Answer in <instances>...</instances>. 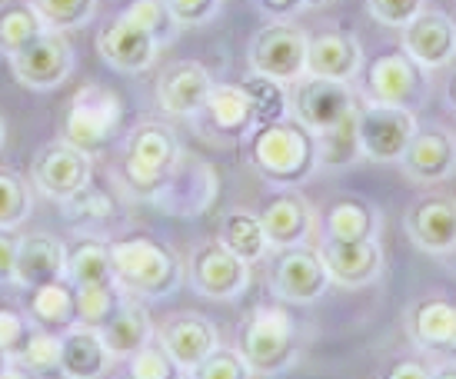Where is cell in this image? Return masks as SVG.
<instances>
[{
    "instance_id": "obj_1",
    "label": "cell",
    "mask_w": 456,
    "mask_h": 379,
    "mask_svg": "<svg viewBox=\"0 0 456 379\" xmlns=\"http://www.w3.org/2000/svg\"><path fill=\"white\" fill-rule=\"evenodd\" d=\"M243 143L254 173L273 190H300L320 170L317 137L306 133L290 114L254 126Z\"/></svg>"
},
{
    "instance_id": "obj_2",
    "label": "cell",
    "mask_w": 456,
    "mask_h": 379,
    "mask_svg": "<svg viewBox=\"0 0 456 379\" xmlns=\"http://www.w3.org/2000/svg\"><path fill=\"white\" fill-rule=\"evenodd\" d=\"M237 353L247 359L254 376H280L300 363L304 353V333L297 316L280 303H256L240 316L237 327Z\"/></svg>"
},
{
    "instance_id": "obj_3",
    "label": "cell",
    "mask_w": 456,
    "mask_h": 379,
    "mask_svg": "<svg viewBox=\"0 0 456 379\" xmlns=\"http://www.w3.org/2000/svg\"><path fill=\"white\" fill-rule=\"evenodd\" d=\"M114 283L134 300H164L183 286V260L170 243L134 233L110 240Z\"/></svg>"
},
{
    "instance_id": "obj_4",
    "label": "cell",
    "mask_w": 456,
    "mask_h": 379,
    "mask_svg": "<svg viewBox=\"0 0 456 379\" xmlns=\"http://www.w3.org/2000/svg\"><path fill=\"white\" fill-rule=\"evenodd\" d=\"M356 107H360V93L354 90V84L310 74L287 84V114L317 140L354 126Z\"/></svg>"
},
{
    "instance_id": "obj_5",
    "label": "cell",
    "mask_w": 456,
    "mask_h": 379,
    "mask_svg": "<svg viewBox=\"0 0 456 379\" xmlns=\"http://www.w3.org/2000/svg\"><path fill=\"white\" fill-rule=\"evenodd\" d=\"M183 143L164 120H140L124 140V180L140 200H153L167 173L177 166Z\"/></svg>"
},
{
    "instance_id": "obj_6",
    "label": "cell",
    "mask_w": 456,
    "mask_h": 379,
    "mask_svg": "<svg viewBox=\"0 0 456 379\" xmlns=\"http://www.w3.org/2000/svg\"><path fill=\"white\" fill-rule=\"evenodd\" d=\"M124 126V101L103 84H80L61 117V140L84 153H101Z\"/></svg>"
},
{
    "instance_id": "obj_7",
    "label": "cell",
    "mask_w": 456,
    "mask_h": 379,
    "mask_svg": "<svg viewBox=\"0 0 456 379\" xmlns=\"http://www.w3.org/2000/svg\"><path fill=\"white\" fill-rule=\"evenodd\" d=\"M266 263V286L287 306H310L330 293V273L314 243L280 246L264 260Z\"/></svg>"
},
{
    "instance_id": "obj_8",
    "label": "cell",
    "mask_w": 456,
    "mask_h": 379,
    "mask_svg": "<svg viewBox=\"0 0 456 379\" xmlns=\"http://www.w3.org/2000/svg\"><path fill=\"white\" fill-rule=\"evenodd\" d=\"M417 110L406 107H390V103L363 101L354 117V137L360 160L370 164H400L406 143L417 133Z\"/></svg>"
},
{
    "instance_id": "obj_9",
    "label": "cell",
    "mask_w": 456,
    "mask_h": 379,
    "mask_svg": "<svg viewBox=\"0 0 456 379\" xmlns=\"http://www.w3.org/2000/svg\"><path fill=\"white\" fill-rule=\"evenodd\" d=\"M254 279V266H247L230 253L224 243L210 237V240L193 243L187 253V263H183V283H191V290L203 300H214V303H230L247 293Z\"/></svg>"
},
{
    "instance_id": "obj_10",
    "label": "cell",
    "mask_w": 456,
    "mask_h": 379,
    "mask_svg": "<svg viewBox=\"0 0 456 379\" xmlns=\"http://www.w3.org/2000/svg\"><path fill=\"white\" fill-rule=\"evenodd\" d=\"M356 80L363 90V101L406 107V110H417L430 101V74L403 51H383L363 60V70Z\"/></svg>"
},
{
    "instance_id": "obj_11",
    "label": "cell",
    "mask_w": 456,
    "mask_h": 379,
    "mask_svg": "<svg viewBox=\"0 0 456 379\" xmlns=\"http://www.w3.org/2000/svg\"><path fill=\"white\" fill-rule=\"evenodd\" d=\"M306 44H310V34L293 27V20H270L256 30L247 47L250 74H260L287 87L306 74Z\"/></svg>"
},
{
    "instance_id": "obj_12",
    "label": "cell",
    "mask_w": 456,
    "mask_h": 379,
    "mask_svg": "<svg viewBox=\"0 0 456 379\" xmlns=\"http://www.w3.org/2000/svg\"><path fill=\"white\" fill-rule=\"evenodd\" d=\"M216 193H220V177L214 166L183 150L151 203H157L170 216H200L216 203Z\"/></svg>"
},
{
    "instance_id": "obj_13",
    "label": "cell",
    "mask_w": 456,
    "mask_h": 379,
    "mask_svg": "<svg viewBox=\"0 0 456 379\" xmlns=\"http://www.w3.org/2000/svg\"><path fill=\"white\" fill-rule=\"evenodd\" d=\"M94 180V157L70 147L67 140H53L40 147L30 164V187L53 203H67Z\"/></svg>"
},
{
    "instance_id": "obj_14",
    "label": "cell",
    "mask_w": 456,
    "mask_h": 379,
    "mask_svg": "<svg viewBox=\"0 0 456 379\" xmlns=\"http://www.w3.org/2000/svg\"><path fill=\"white\" fill-rule=\"evenodd\" d=\"M406 240L419 253L450 256L456 253V197L444 190H427L406 206Z\"/></svg>"
},
{
    "instance_id": "obj_15",
    "label": "cell",
    "mask_w": 456,
    "mask_h": 379,
    "mask_svg": "<svg viewBox=\"0 0 456 379\" xmlns=\"http://www.w3.org/2000/svg\"><path fill=\"white\" fill-rule=\"evenodd\" d=\"M11 60V70L17 77V84H24L30 90H53L61 87L64 80H70L74 74V47L67 34L61 30H44L40 37H34L27 47L7 57Z\"/></svg>"
},
{
    "instance_id": "obj_16",
    "label": "cell",
    "mask_w": 456,
    "mask_h": 379,
    "mask_svg": "<svg viewBox=\"0 0 456 379\" xmlns=\"http://www.w3.org/2000/svg\"><path fill=\"white\" fill-rule=\"evenodd\" d=\"M317 253L330 273V283L340 290H367L387 273V253L380 240H330L320 237Z\"/></svg>"
},
{
    "instance_id": "obj_17",
    "label": "cell",
    "mask_w": 456,
    "mask_h": 379,
    "mask_svg": "<svg viewBox=\"0 0 456 379\" xmlns=\"http://www.w3.org/2000/svg\"><path fill=\"white\" fill-rule=\"evenodd\" d=\"M400 170L423 190L444 187L446 180L456 177V133L446 126H417L400 157Z\"/></svg>"
},
{
    "instance_id": "obj_18",
    "label": "cell",
    "mask_w": 456,
    "mask_h": 379,
    "mask_svg": "<svg viewBox=\"0 0 456 379\" xmlns=\"http://www.w3.org/2000/svg\"><path fill=\"white\" fill-rule=\"evenodd\" d=\"M153 340L164 346L170 359L183 373L193 369L203 356H210L220 346V329L207 313L197 310H174L153 323Z\"/></svg>"
},
{
    "instance_id": "obj_19",
    "label": "cell",
    "mask_w": 456,
    "mask_h": 379,
    "mask_svg": "<svg viewBox=\"0 0 456 379\" xmlns=\"http://www.w3.org/2000/svg\"><path fill=\"white\" fill-rule=\"evenodd\" d=\"M164 51V44L153 37L143 24L120 11L114 20H107L97 34V53L107 67H114L120 74H143L151 70L157 57Z\"/></svg>"
},
{
    "instance_id": "obj_20",
    "label": "cell",
    "mask_w": 456,
    "mask_h": 379,
    "mask_svg": "<svg viewBox=\"0 0 456 379\" xmlns=\"http://www.w3.org/2000/svg\"><path fill=\"white\" fill-rule=\"evenodd\" d=\"M256 214L273 250L320 240V214L300 190H273V197Z\"/></svg>"
},
{
    "instance_id": "obj_21",
    "label": "cell",
    "mask_w": 456,
    "mask_h": 379,
    "mask_svg": "<svg viewBox=\"0 0 456 379\" xmlns=\"http://www.w3.org/2000/svg\"><path fill=\"white\" fill-rule=\"evenodd\" d=\"M400 51L427 74L456 60V20L444 11H423L400 30Z\"/></svg>"
},
{
    "instance_id": "obj_22",
    "label": "cell",
    "mask_w": 456,
    "mask_h": 379,
    "mask_svg": "<svg viewBox=\"0 0 456 379\" xmlns=\"http://www.w3.org/2000/svg\"><path fill=\"white\" fill-rule=\"evenodd\" d=\"M193 124L203 130V137L220 140V143H243L254 133L256 117L240 84H214Z\"/></svg>"
},
{
    "instance_id": "obj_23",
    "label": "cell",
    "mask_w": 456,
    "mask_h": 379,
    "mask_svg": "<svg viewBox=\"0 0 456 379\" xmlns=\"http://www.w3.org/2000/svg\"><path fill=\"white\" fill-rule=\"evenodd\" d=\"M216 80L214 74L203 67L200 60H174L167 63L160 77H157V107L164 110L167 117H183V120H193L200 114L207 93Z\"/></svg>"
},
{
    "instance_id": "obj_24",
    "label": "cell",
    "mask_w": 456,
    "mask_h": 379,
    "mask_svg": "<svg viewBox=\"0 0 456 379\" xmlns=\"http://www.w3.org/2000/svg\"><path fill=\"white\" fill-rule=\"evenodd\" d=\"M406 336L427 353H456V300L423 296L403 313Z\"/></svg>"
},
{
    "instance_id": "obj_25",
    "label": "cell",
    "mask_w": 456,
    "mask_h": 379,
    "mask_svg": "<svg viewBox=\"0 0 456 379\" xmlns=\"http://www.w3.org/2000/svg\"><path fill=\"white\" fill-rule=\"evenodd\" d=\"M117 359L107 350L101 329L74 323L61 333V353H57V373L61 379H103Z\"/></svg>"
},
{
    "instance_id": "obj_26",
    "label": "cell",
    "mask_w": 456,
    "mask_h": 379,
    "mask_svg": "<svg viewBox=\"0 0 456 379\" xmlns=\"http://www.w3.org/2000/svg\"><path fill=\"white\" fill-rule=\"evenodd\" d=\"M363 47L346 30H323L306 44V74L323 80H343L354 84L363 70Z\"/></svg>"
},
{
    "instance_id": "obj_27",
    "label": "cell",
    "mask_w": 456,
    "mask_h": 379,
    "mask_svg": "<svg viewBox=\"0 0 456 379\" xmlns=\"http://www.w3.org/2000/svg\"><path fill=\"white\" fill-rule=\"evenodd\" d=\"M67 270V243L53 233H27L17 243V266H13V283L17 286H40L51 279H64Z\"/></svg>"
},
{
    "instance_id": "obj_28",
    "label": "cell",
    "mask_w": 456,
    "mask_h": 379,
    "mask_svg": "<svg viewBox=\"0 0 456 379\" xmlns=\"http://www.w3.org/2000/svg\"><path fill=\"white\" fill-rule=\"evenodd\" d=\"M383 214L363 197H337L320 210V237L330 240H380Z\"/></svg>"
},
{
    "instance_id": "obj_29",
    "label": "cell",
    "mask_w": 456,
    "mask_h": 379,
    "mask_svg": "<svg viewBox=\"0 0 456 379\" xmlns=\"http://www.w3.org/2000/svg\"><path fill=\"white\" fill-rule=\"evenodd\" d=\"M24 313L30 323L47 333H64L77 323V290L67 279H51L40 286H27Z\"/></svg>"
},
{
    "instance_id": "obj_30",
    "label": "cell",
    "mask_w": 456,
    "mask_h": 379,
    "mask_svg": "<svg viewBox=\"0 0 456 379\" xmlns=\"http://www.w3.org/2000/svg\"><path fill=\"white\" fill-rule=\"evenodd\" d=\"M101 336L114 359H130L143 343L153 340V316L147 313L143 300L124 296V303L117 306L114 316L101 327Z\"/></svg>"
},
{
    "instance_id": "obj_31",
    "label": "cell",
    "mask_w": 456,
    "mask_h": 379,
    "mask_svg": "<svg viewBox=\"0 0 456 379\" xmlns=\"http://www.w3.org/2000/svg\"><path fill=\"white\" fill-rule=\"evenodd\" d=\"M216 240L224 243L230 253H237L247 266H260L273 253L270 240H266V230L260 223V214L250 206H233L224 214L220 230H216Z\"/></svg>"
},
{
    "instance_id": "obj_32",
    "label": "cell",
    "mask_w": 456,
    "mask_h": 379,
    "mask_svg": "<svg viewBox=\"0 0 456 379\" xmlns=\"http://www.w3.org/2000/svg\"><path fill=\"white\" fill-rule=\"evenodd\" d=\"M64 279L70 286H101L114 283V263L110 246L103 240H80L77 246H67V270Z\"/></svg>"
},
{
    "instance_id": "obj_33",
    "label": "cell",
    "mask_w": 456,
    "mask_h": 379,
    "mask_svg": "<svg viewBox=\"0 0 456 379\" xmlns=\"http://www.w3.org/2000/svg\"><path fill=\"white\" fill-rule=\"evenodd\" d=\"M44 30L47 27L40 20V13L30 7V0H4L0 4V53L4 57H13Z\"/></svg>"
},
{
    "instance_id": "obj_34",
    "label": "cell",
    "mask_w": 456,
    "mask_h": 379,
    "mask_svg": "<svg viewBox=\"0 0 456 379\" xmlns=\"http://www.w3.org/2000/svg\"><path fill=\"white\" fill-rule=\"evenodd\" d=\"M34 210V187L24 173L0 166V230H17Z\"/></svg>"
},
{
    "instance_id": "obj_35",
    "label": "cell",
    "mask_w": 456,
    "mask_h": 379,
    "mask_svg": "<svg viewBox=\"0 0 456 379\" xmlns=\"http://www.w3.org/2000/svg\"><path fill=\"white\" fill-rule=\"evenodd\" d=\"M127 293L120 290L117 283H101V286H77V323L84 327L101 329L114 310L124 303Z\"/></svg>"
},
{
    "instance_id": "obj_36",
    "label": "cell",
    "mask_w": 456,
    "mask_h": 379,
    "mask_svg": "<svg viewBox=\"0 0 456 379\" xmlns=\"http://www.w3.org/2000/svg\"><path fill=\"white\" fill-rule=\"evenodd\" d=\"M240 90L247 93L250 107H254L256 126L287 117V87H283V84L266 80V77H260V74H247L240 80Z\"/></svg>"
},
{
    "instance_id": "obj_37",
    "label": "cell",
    "mask_w": 456,
    "mask_h": 379,
    "mask_svg": "<svg viewBox=\"0 0 456 379\" xmlns=\"http://www.w3.org/2000/svg\"><path fill=\"white\" fill-rule=\"evenodd\" d=\"M30 7L40 13L44 27L67 34V30H80L94 20L97 0H30Z\"/></svg>"
},
{
    "instance_id": "obj_38",
    "label": "cell",
    "mask_w": 456,
    "mask_h": 379,
    "mask_svg": "<svg viewBox=\"0 0 456 379\" xmlns=\"http://www.w3.org/2000/svg\"><path fill=\"white\" fill-rule=\"evenodd\" d=\"M183 379H256L247 359L237 353V346H216L210 356H203L193 369L183 373Z\"/></svg>"
},
{
    "instance_id": "obj_39",
    "label": "cell",
    "mask_w": 456,
    "mask_h": 379,
    "mask_svg": "<svg viewBox=\"0 0 456 379\" xmlns=\"http://www.w3.org/2000/svg\"><path fill=\"white\" fill-rule=\"evenodd\" d=\"M124 13L134 17L137 24L147 27L164 47L167 44H174V37L180 34V24L174 20V13L167 11L164 0H130L127 7H124Z\"/></svg>"
},
{
    "instance_id": "obj_40",
    "label": "cell",
    "mask_w": 456,
    "mask_h": 379,
    "mask_svg": "<svg viewBox=\"0 0 456 379\" xmlns=\"http://www.w3.org/2000/svg\"><path fill=\"white\" fill-rule=\"evenodd\" d=\"M130 376L134 379H183V369L170 359V353H167L160 343L151 340L130 356Z\"/></svg>"
},
{
    "instance_id": "obj_41",
    "label": "cell",
    "mask_w": 456,
    "mask_h": 379,
    "mask_svg": "<svg viewBox=\"0 0 456 379\" xmlns=\"http://www.w3.org/2000/svg\"><path fill=\"white\" fill-rule=\"evenodd\" d=\"M30 333H34V323L24 313V306L0 300V350L11 356V359H17V356L24 353Z\"/></svg>"
},
{
    "instance_id": "obj_42",
    "label": "cell",
    "mask_w": 456,
    "mask_h": 379,
    "mask_svg": "<svg viewBox=\"0 0 456 379\" xmlns=\"http://www.w3.org/2000/svg\"><path fill=\"white\" fill-rule=\"evenodd\" d=\"M57 353H61V333H47V329H37L30 333L24 353L17 356L13 363L34 369V373H57Z\"/></svg>"
},
{
    "instance_id": "obj_43",
    "label": "cell",
    "mask_w": 456,
    "mask_h": 379,
    "mask_svg": "<svg viewBox=\"0 0 456 379\" xmlns=\"http://www.w3.org/2000/svg\"><path fill=\"white\" fill-rule=\"evenodd\" d=\"M427 11V0H367V13L383 27L403 30L413 17Z\"/></svg>"
},
{
    "instance_id": "obj_44",
    "label": "cell",
    "mask_w": 456,
    "mask_h": 379,
    "mask_svg": "<svg viewBox=\"0 0 456 379\" xmlns=\"http://www.w3.org/2000/svg\"><path fill=\"white\" fill-rule=\"evenodd\" d=\"M61 206L67 210V216H90V220H107V216L117 210L114 200H110V193L90 187V183L80 190L77 197H70L67 203H61Z\"/></svg>"
},
{
    "instance_id": "obj_45",
    "label": "cell",
    "mask_w": 456,
    "mask_h": 379,
    "mask_svg": "<svg viewBox=\"0 0 456 379\" xmlns=\"http://www.w3.org/2000/svg\"><path fill=\"white\" fill-rule=\"evenodd\" d=\"M167 11L174 13V20L183 27H203L210 24L216 13H220V4L224 0H164Z\"/></svg>"
},
{
    "instance_id": "obj_46",
    "label": "cell",
    "mask_w": 456,
    "mask_h": 379,
    "mask_svg": "<svg viewBox=\"0 0 456 379\" xmlns=\"http://www.w3.org/2000/svg\"><path fill=\"white\" fill-rule=\"evenodd\" d=\"M377 379H430V363H423L419 356H400L380 367Z\"/></svg>"
},
{
    "instance_id": "obj_47",
    "label": "cell",
    "mask_w": 456,
    "mask_h": 379,
    "mask_svg": "<svg viewBox=\"0 0 456 379\" xmlns=\"http://www.w3.org/2000/svg\"><path fill=\"white\" fill-rule=\"evenodd\" d=\"M330 0H256V7L270 17V20H293L297 13L310 11V7H323Z\"/></svg>"
},
{
    "instance_id": "obj_48",
    "label": "cell",
    "mask_w": 456,
    "mask_h": 379,
    "mask_svg": "<svg viewBox=\"0 0 456 379\" xmlns=\"http://www.w3.org/2000/svg\"><path fill=\"white\" fill-rule=\"evenodd\" d=\"M17 230H0V283H13V266H17Z\"/></svg>"
},
{
    "instance_id": "obj_49",
    "label": "cell",
    "mask_w": 456,
    "mask_h": 379,
    "mask_svg": "<svg viewBox=\"0 0 456 379\" xmlns=\"http://www.w3.org/2000/svg\"><path fill=\"white\" fill-rule=\"evenodd\" d=\"M430 379H456V363H453V359L430 363Z\"/></svg>"
},
{
    "instance_id": "obj_50",
    "label": "cell",
    "mask_w": 456,
    "mask_h": 379,
    "mask_svg": "<svg viewBox=\"0 0 456 379\" xmlns=\"http://www.w3.org/2000/svg\"><path fill=\"white\" fill-rule=\"evenodd\" d=\"M0 379H37V373H34V369H27V367H20V363H11V369H7Z\"/></svg>"
},
{
    "instance_id": "obj_51",
    "label": "cell",
    "mask_w": 456,
    "mask_h": 379,
    "mask_svg": "<svg viewBox=\"0 0 456 379\" xmlns=\"http://www.w3.org/2000/svg\"><path fill=\"white\" fill-rule=\"evenodd\" d=\"M446 101H450V107H453V114H456V70H453V77H450V84H446Z\"/></svg>"
},
{
    "instance_id": "obj_52",
    "label": "cell",
    "mask_w": 456,
    "mask_h": 379,
    "mask_svg": "<svg viewBox=\"0 0 456 379\" xmlns=\"http://www.w3.org/2000/svg\"><path fill=\"white\" fill-rule=\"evenodd\" d=\"M11 363H13L11 356H7V353H4V350H0V376H4L7 369H11Z\"/></svg>"
},
{
    "instance_id": "obj_53",
    "label": "cell",
    "mask_w": 456,
    "mask_h": 379,
    "mask_svg": "<svg viewBox=\"0 0 456 379\" xmlns=\"http://www.w3.org/2000/svg\"><path fill=\"white\" fill-rule=\"evenodd\" d=\"M4 143H7V120L0 114V150H4Z\"/></svg>"
},
{
    "instance_id": "obj_54",
    "label": "cell",
    "mask_w": 456,
    "mask_h": 379,
    "mask_svg": "<svg viewBox=\"0 0 456 379\" xmlns=\"http://www.w3.org/2000/svg\"><path fill=\"white\" fill-rule=\"evenodd\" d=\"M120 379H134V376H130V373H127V376H120Z\"/></svg>"
}]
</instances>
